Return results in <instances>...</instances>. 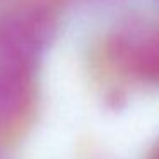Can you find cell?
Returning a JSON list of instances; mask_svg holds the SVG:
<instances>
[{
	"mask_svg": "<svg viewBox=\"0 0 159 159\" xmlns=\"http://www.w3.org/2000/svg\"><path fill=\"white\" fill-rule=\"evenodd\" d=\"M60 0H22L0 17V58L39 63L58 29Z\"/></svg>",
	"mask_w": 159,
	"mask_h": 159,
	"instance_id": "6da1fadb",
	"label": "cell"
},
{
	"mask_svg": "<svg viewBox=\"0 0 159 159\" xmlns=\"http://www.w3.org/2000/svg\"><path fill=\"white\" fill-rule=\"evenodd\" d=\"M86 2H101V4H106V2H116V0H86Z\"/></svg>",
	"mask_w": 159,
	"mask_h": 159,
	"instance_id": "277c9868",
	"label": "cell"
},
{
	"mask_svg": "<svg viewBox=\"0 0 159 159\" xmlns=\"http://www.w3.org/2000/svg\"><path fill=\"white\" fill-rule=\"evenodd\" d=\"M34 63L0 58V127L19 121L33 101Z\"/></svg>",
	"mask_w": 159,
	"mask_h": 159,
	"instance_id": "3957f363",
	"label": "cell"
},
{
	"mask_svg": "<svg viewBox=\"0 0 159 159\" xmlns=\"http://www.w3.org/2000/svg\"><path fill=\"white\" fill-rule=\"evenodd\" d=\"M110 63L118 72L144 84H154L159 75V33L145 17H128L110 31L104 45Z\"/></svg>",
	"mask_w": 159,
	"mask_h": 159,
	"instance_id": "7a4b0ae2",
	"label": "cell"
}]
</instances>
